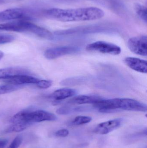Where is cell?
<instances>
[{"label":"cell","mask_w":147,"mask_h":148,"mask_svg":"<svg viewBox=\"0 0 147 148\" xmlns=\"http://www.w3.org/2000/svg\"><path fill=\"white\" fill-rule=\"evenodd\" d=\"M44 14L47 17L63 22L94 21L101 19L104 15L102 10L92 7L72 9L51 8L45 10Z\"/></svg>","instance_id":"1"},{"label":"cell","mask_w":147,"mask_h":148,"mask_svg":"<svg viewBox=\"0 0 147 148\" xmlns=\"http://www.w3.org/2000/svg\"><path fill=\"white\" fill-rule=\"evenodd\" d=\"M93 107L101 113H109L121 110L146 112V104L130 98L102 99L93 104Z\"/></svg>","instance_id":"2"},{"label":"cell","mask_w":147,"mask_h":148,"mask_svg":"<svg viewBox=\"0 0 147 148\" xmlns=\"http://www.w3.org/2000/svg\"><path fill=\"white\" fill-rule=\"evenodd\" d=\"M0 30L19 33L27 32L47 40H52L54 38L53 34L46 29L26 20L10 21L0 24Z\"/></svg>","instance_id":"3"},{"label":"cell","mask_w":147,"mask_h":148,"mask_svg":"<svg viewBox=\"0 0 147 148\" xmlns=\"http://www.w3.org/2000/svg\"><path fill=\"white\" fill-rule=\"evenodd\" d=\"M57 116L54 114L44 110L34 111L26 110L18 112L10 120L13 124L21 123H26L32 124L34 123L52 121H56Z\"/></svg>","instance_id":"4"},{"label":"cell","mask_w":147,"mask_h":148,"mask_svg":"<svg viewBox=\"0 0 147 148\" xmlns=\"http://www.w3.org/2000/svg\"><path fill=\"white\" fill-rule=\"evenodd\" d=\"M87 51L104 54L118 55L121 52V47L115 44L103 41L95 42L86 46Z\"/></svg>","instance_id":"5"},{"label":"cell","mask_w":147,"mask_h":148,"mask_svg":"<svg viewBox=\"0 0 147 148\" xmlns=\"http://www.w3.org/2000/svg\"><path fill=\"white\" fill-rule=\"evenodd\" d=\"M33 19L30 16V12L20 8L8 9L0 12V22L16 20L30 21Z\"/></svg>","instance_id":"6"},{"label":"cell","mask_w":147,"mask_h":148,"mask_svg":"<svg viewBox=\"0 0 147 148\" xmlns=\"http://www.w3.org/2000/svg\"><path fill=\"white\" fill-rule=\"evenodd\" d=\"M127 46L129 50L135 54L147 56V37L142 35L130 38L128 41Z\"/></svg>","instance_id":"7"},{"label":"cell","mask_w":147,"mask_h":148,"mask_svg":"<svg viewBox=\"0 0 147 148\" xmlns=\"http://www.w3.org/2000/svg\"><path fill=\"white\" fill-rule=\"evenodd\" d=\"M79 50L78 47L74 46L55 47L47 49L44 53V56L47 60H54L64 56L75 53Z\"/></svg>","instance_id":"8"},{"label":"cell","mask_w":147,"mask_h":148,"mask_svg":"<svg viewBox=\"0 0 147 148\" xmlns=\"http://www.w3.org/2000/svg\"><path fill=\"white\" fill-rule=\"evenodd\" d=\"M123 122V119L117 118L101 123L96 127L94 132L98 134H107L121 127Z\"/></svg>","instance_id":"9"},{"label":"cell","mask_w":147,"mask_h":148,"mask_svg":"<svg viewBox=\"0 0 147 148\" xmlns=\"http://www.w3.org/2000/svg\"><path fill=\"white\" fill-rule=\"evenodd\" d=\"M124 62L129 68L139 73L146 74L147 62L145 60L134 57H128L125 58Z\"/></svg>","instance_id":"10"},{"label":"cell","mask_w":147,"mask_h":148,"mask_svg":"<svg viewBox=\"0 0 147 148\" xmlns=\"http://www.w3.org/2000/svg\"><path fill=\"white\" fill-rule=\"evenodd\" d=\"M30 71L20 67H8L0 69V79H9L20 75H29Z\"/></svg>","instance_id":"11"},{"label":"cell","mask_w":147,"mask_h":148,"mask_svg":"<svg viewBox=\"0 0 147 148\" xmlns=\"http://www.w3.org/2000/svg\"><path fill=\"white\" fill-rule=\"evenodd\" d=\"M39 79L30 75H20L5 80L8 84L22 85L26 84H36Z\"/></svg>","instance_id":"12"},{"label":"cell","mask_w":147,"mask_h":148,"mask_svg":"<svg viewBox=\"0 0 147 148\" xmlns=\"http://www.w3.org/2000/svg\"><path fill=\"white\" fill-rule=\"evenodd\" d=\"M102 97L97 95L77 96L68 101L67 103L75 105H83L85 104H94L98 101H101Z\"/></svg>","instance_id":"13"},{"label":"cell","mask_w":147,"mask_h":148,"mask_svg":"<svg viewBox=\"0 0 147 148\" xmlns=\"http://www.w3.org/2000/svg\"><path fill=\"white\" fill-rule=\"evenodd\" d=\"M77 90L73 89L64 88L59 89L52 93L50 97L56 101H60L77 95Z\"/></svg>","instance_id":"14"},{"label":"cell","mask_w":147,"mask_h":148,"mask_svg":"<svg viewBox=\"0 0 147 148\" xmlns=\"http://www.w3.org/2000/svg\"><path fill=\"white\" fill-rule=\"evenodd\" d=\"M31 124V123H14L7 129L6 132L7 133L22 132L27 128Z\"/></svg>","instance_id":"15"},{"label":"cell","mask_w":147,"mask_h":148,"mask_svg":"<svg viewBox=\"0 0 147 148\" xmlns=\"http://www.w3.org/2000/svg\"><path fill=\"white\" fill-rule=\"evenodd\" d=\"M135 10L138 16L146 23H147V8L144 5L139 3H135Z\"/></svg>","instance_id":"16"},{"label":"cell","mask_w":147,"mask_h":148,"mask_svg":"<svg viewBox=\"0 0 147 148\" xmlns=\"http://www.w3.org/2000/svg\"><path fill=\"white\" fill-rule=\"evenodd\" d=\"M86 108L83 107H77L76 108H71L68 107H63L60 108L57 110V113L59 114L65 115L70 114L72 112L83 111L87 110Z\"/></svg>","instance_id":"17"},{"label":"cell","mask_w":147,"mask_h":148,"mask_svg":"<svg viewBox=\"0 0 147 148\" xmlns=\"http://www.w3.org/2000/svg\"><path fill=\"white\" fill-rule=\"evenodd\" d=\"M22 85L8 84L0 86V95L10 93L22 88Z\"/></svg>","instance_id":"18"},{"label":"cell","mask_w":147,"mask_h":148,"mask_svg":"<svg viewBox=\"0 0 147 148\" xmlns=\"http://www.w3.org/2000/svg\"><path fill=\"white\" fill-rule=\"evenodd\" d=\"M92 120V118L89 116H77L72 121V125L74 126L83 125L87 124L90 122Z\"/></svg>","instance_id":"19"},{"label":"cell","mask_w":147,"mask_h":148,"mask_svg":"<svg viewBox=\"0 0 147 148\" xmlns=\"http://www.w3.org/2000/svg\"><path fill=\"white\" fill-rule=\"evenodd\" d=\"M15 40V37L12 35L0 34V44H5L12 42Z\"/></svg>","instance_id":"20"},{"label":"cell","mask_w":147,"mask_h":148,"mask_svg":"<svg viewBox=\"0 0 147 148\" xmlns=\"http://www.w3.org/2000/svg\"><path fill=\"white\" fill-rule=\"evenodd\" d=\"M52 82L50 80H39L36 85L38 88L42 89H47L51 86Z\"/></svg>","instance_id":"21"},{"label":"cell","mask_w":147,"mask_h":148,"mask_svg":"<svg viewBox=\"0 0 147 148\" xmlns=\"http://www.w3.org/2000/svg\"><path fill=\"white\" fill-rule=\"evenodd\" d=\"M22 141V137L21 136H17L13 140L11 144L8 148H19Z\"/></svg>","instance_id":"22"},{"label":"cell","mask_w":147,"mask_h":148,"mask_svg":"<svg viewBox=\"0 0 147 148\" xmlns=\"http://www.w3.org/2000/svg\"><path fill=\"white\" fill-rule=\"evenodd\" d=\"M69 134V132L67 130L63 129L58 130L55 133V136L58 137H64L67 136Z\"/></svg>","instance_id":"23"},{"label":"cell","mask_w":147,"mask_h":148,"mask_svg":"<svg viewBox=\"0 0 147 148\" xmlns=\"http://www.w3.org/2000/svg\"><path fill=\"white\" fill-rule=\"evenodd\" d=\"M8 140L7 139L0 138V148H5L8 144Z\"/></svg>","instance_id":"24"},{"label":"cell","mask_w":147,"mask_h":148,"mask_svg":"<svg viewBox=\"0 0 147 148\" xmlns=\"http://www.w3.org/2000/svg\"><path fill=\"white\" fill-rule=\"evenodd\" d=\"M22 1V0H0V3H6L12 1Z\"/></svg>","instance_id":"25"}]
</instances>
